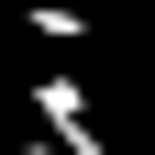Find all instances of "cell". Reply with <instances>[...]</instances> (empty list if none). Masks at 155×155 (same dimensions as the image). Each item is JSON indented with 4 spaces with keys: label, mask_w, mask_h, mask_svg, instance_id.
I'll use <instances>...</instances> for the list:
<instances>
[{
    "label": "cell",
    "mask_w": 155,
    "mask_h": 155,
    "mask_svg": "<svg viewBox=\"0 0 155 155\" xmlns=\"http://www.w3.org/2000/svg\"><path fill=\"white\" fill-rule=\"evenodd\" d=\"M33 122H45V144H55V155H111L100 111H89V89H78L67 67H33Z\"/></svg>",
    "instance_id": "obj_1"
},
{
    "label": "cell",
    "mask_w": 155,
    "mask_h": 155,
    "mask_svg": "<svg viewBox=\"0 0 155 155\" xmlns=\"http://www.w3.org/2000/svg\"><path fill=\"white\" fill-rule=\"evenodd\" d=\"M22 33L55 45V55H78V45H89V11H78V0H22Z\"/></svg>",
    "instance_id": "obj_2"
}]
</instances>
